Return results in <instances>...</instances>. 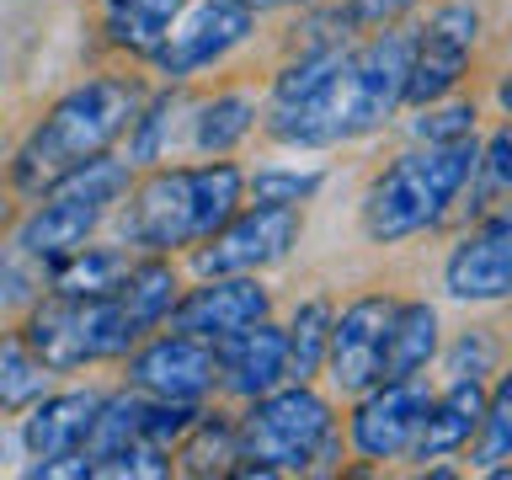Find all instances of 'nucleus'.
<instances>
[{
  "label": "nucleus",
  "instance_id": "20",
  "mask_svg": "<svg viewBox=\"0 0 512 480\" xmlns=\"http://www.w3.org/2000/svg\"><path fill=\"white\" fill-rule=\"evenodd\" d=\"M112 299L128 310V320L150 336L160 331L171 320L176 310V299H182V278H176V267H171V256H155V251H144L139 262H128L123 272V283L112 288Z\"/></svg>",
  "mask_w": 512,
  "mask_h": 480
},
{
  "label": "nucleus",
  "instance_id": "5",
  "mask_svg": "<svg viewBox=\"0 0 512 480\" xmlns=\"http://www.w3.org/2000/svg\"><path fill=\"white\" fill-rule=\"evenodd\" d=\"M240 432V464L235 475H331L342 454V432H336L331 400L315 384L283 379L278 390L246 400L235 416Z\"/></svg>",
  "mask_w": 512,
  "mask_h": 480
},
{
  "label": "nucleus",
  "instance_id": "34",
  "mask_svg": "<svg viewBox=\"0 0 512 480\" xmlns=\"http://www.w3.org/2000/svg\"><path fill=\"white\" fill-rule=\"evenodd\" d=\"M235 6H246V11H283V6H315V0H235Z\"/></svg>",
  "mask_w": 512,
  "mask_h": 480
},
{
  "label": "nucleus",
  "instance_id": "9",
  "mask_svg": "<svg viewBox=\"0 0 512 480\" xmlns=\"http://www.w3.org/2000/svg\"><path fill=\"white\" fill-rule=\"evenodd\" d=\"M432 395H438V384H432L427 368L406 379H379L374 390L358 395V406L347 416V448L363 464H379V470L406 459L432 411Z\"/></svg>",
  "mask_w": 512,
  "mask_h": 480
},
{
  "label": "nucleus",
  "instance_id": "30",
  "mask_svg": "<svg viewBox=\"0 0 512 480\" xmlns=\"http://www.w3.org/2000/svg\"><path fill=\"white\" fill-rule=\"evenodd\" d=\"M475 118H480V102L475 96H443V102H427V107H416V123H411V134L416 144H448V139H464V134H475Z\"/></svg>",
  "mask_w": 512,
  "mask_h": 480
},
{
  "label": "nucleus",
  "instance_id": "36",
  "mask_svg": "<svg viewBox=\"0 0 512 480\" xmlns=\"http://www.w3.org/2000/svg\"><path fill=\"white\" fill-rule=\"evenodd\" d=\"M496 475H502V480H512V464H502V470H496Z\"/></svg>",
  "mask_w": 512,
  "mask_h": 480
},
{
  "label": "nucleus",
  "instance_id": "25",
  "mask_svg": "<svg viewBox=\"0 0 512 480\" xmlns=\"http://www.w3.org/2000/svg\"><path fill=\"white\" fill-rule=\"evenodd\" d=\"M128 246H80L70 256H59L54 267H48V288L54 294H75V299H96V294H112V288L123 283L128 272Z\"/></svg>",
  "mask_w": 512,
  "mask_h": 480
},
{
  "label": "nucleus",
  "instance_id": "19",
  "mask_svg": "<svg viewBox=\"0 0 512 480\" xmlns=\"http://www.w3.org/2000/svg\"><path fill=\"white\" fill-rule=\"evenodd\" d=\"M443 347V320L432 299H395V315L384 326V352H379V374L384 379H406L438 363Z\"/></svg>",
  "mask_w": 512,
  "mask_h": 480
},
{
  "label": "nucleus",
  "instance_id": "4",
  "mask_svg": "<svg viewBox=\"0 0 512 480\" xmlns=\"http://www.w3.org/2000/svg\"><path fill=\"white\" fill-rule=\"evenodd\" d=\"M480 171V139H448V144H411L395 155L363 192V235L374 246H395L454 214V198Z\"/></svg>",
  "mask_w": 512,
  "mask_h": 480
},
{
  "label": "nucleus",
  "instance_id": "26",
  "mask_svg": "<svg viewBox=\"0 0 512 480\" xmlns=\"http://www.w3.org/2000/svg\"><path fill=\"white\" fill-rule=\"evenodd\" d=\"M48 395V363L27 347L22 331H0V416H22Z\"/></svg>",
  "mask_w": 512,
  "mask_h": 480
},
{
  "label": "nucleus",
  "instance_id": "22",
  "mask_svg": "<svg viewBox=\"0 0 512 480\" xmlns=\"http://www.w3.org/2000/svg\"><path fill=\"white\" fill-rule=\"evenodd\" d=\"M176 470L182 475H235L240 464V432L230 411H198V422L176 443Z\"/></svg>",
  "mask_w": 512,
  "mask_h": 480
},
{
  "label": "nucleus",
  "instance_id": "2",
  "mask_svg": "<svg viewBox=\"0 0 512 480\" xmlns=\"http://www.w3.org/2000/svg\"><path fill=\"white\" fill-rule=\"evenodd\" d=\"M139 102H144L139 80H123V75H91L70 86L22 139V150L11 160V192L43 198L48 187L80 171L86 160L107 155L128 134Z\"/></svg>",
  "mask_w": 512,
  "mask_h": 480
},
{
  "label": "nucleus",
  "instance_id": "17",
  "mask_svg": "<svg viewBox=\"0 0 512 480\" xmlns=\"http://www.w3.org/2000/svg\"><path fill=\"white\" fill-rule=\"evenodd\" d=\"M102 411V390H48L22 411V448L32 464H54L86 448V432Z\"/></svg>",
  "mask_w": 512,
  "mask_h": 480
},
{
  "label": "nucleus",
  "instance_id": "13",
  "mask_svg": "<svg viewBox=\"0 0 512 480\" xmlns=\"http://www.w3.org/2000/svg\"><path fill=\"white\" fill-rule=\"evenodd\" d=\"M256 27V11L235 6V0H198V6H182V16L171 22L166 43L150 54V64L166 80H187L219 64L230 48H240Z\"/></svg>",
  "mask_w": 512,
  "mask_h": 480
},
{
  "label": "nucleus",
  "instance_id": "11",
  "mask_svg": "<svg viewBox=\"0 0 512 480\" xmlns=\"http://www.w3.org/2000/svg\"><path fill=\"white\" fill-rule=\"evenodd\" d=\"M443 288L459 304H507L512 299V192L464 224L443 256Z\"/></svg>",
  "mask_w": 512,
  "mask_h": 480
},
{
  "label": "nucleus",
  "instance_id": "12",
  "mask_svg": "<svg viewBox=\"0 0 512 480\" xmlns=\"http://www.w3.org/2000/svg\"><path fill=\"white\" fill-rule=\"evenodd\" d=\"M395 315V294L390 288H374V294L347 299L342 310L331 315V336H326V368L320 374L331 379L336 395L358 400L363 390H374L384 379L379 374V352H384V326Z\"/></svg>",
  "mask_w": 512,
  "mask_h": 480
},
{
  "label": "nucleus",
  "instance_id": "31",
  "mask_svg": "<svg viewBox=\"0 0 512 480\" xmlns=\"http://www.w3.org/2000/svg\"><path fill=\"white\" fill-rule=\"evenodd\" d=\"M326 171H283V166H262L256 176H246V198L251 203H310Z\"/></svg>",
  "mask_w": 512,
  "mask_h": 480
},
{
  "label": "nucleus",
  "instance_id": "14",
  "mask_svg": "<svg viewBox=\"0 0 512 480\" xmlns=\"http://www.w3.org/2000/svg\"><path fill=\"white\" fill-rule=\"evenodd\" d=\"M128 384L155 400H203L219 390L214 342L187 331H155L128 352Z\"/></svg>",
  "mask_w": 512,
  "mask_h": 480
},
{
  "label": "nucleus",
  "instance_id": "7",
  "mask_svg": "<svg viewBox=\"0 0 512 480\" xmlns=\"http://www.w3.org/2000/svg\"><path fill=\"white\" fill-rule=\"evenodd\" d=\"M16 331L48 363V374H70V368H86V363L128 358L144 342V331L128 320V310L112 294L75 299V294H54V288L32 299V310Z\"/></svg>",
  "mask_w": 512,
  "mask_h": 480
},
{
  "label": "nucleus",
  "instance_id": "1",
  "mask_svg": "<svg viewBox=\"0 0 512 480\" xmlns=\"http://www.w3.org/2000/svg\"><path fill=\"white\" fill-rule=\"evenodd\" d=\"M411 43H416V22H390L379 32H363L315 91L278 102L267 112L262 123L267 139L288 144V150H331V144L379 134L406 107Z\"/></svg>",
  "mask_w": 512,
  "mask_h": 480
},
{
  "label": "nucleus",
  "instance_id": "8",
  "mask_svg": "<svg viewBox=\"0 0 512 480\" xmlns=\"http://www.w3.org/2000/svg\"><path fill=\"white\" fill-rule=\"evenodd\" d=\"M475 43H480V11L470 0H438L411 43V70H406V107H427L454 96L475 70Z\"/></svg>",
  "mask_w": 512,
  "mask_h": 480
},
{
  "label": "nucleus",
  "instance_id": "10",
  "mask_svg": "<svg viewBox=\"0 0 512 480\" xmlns=\"http://www.w3.org/2000/svg\"><path fill=\"white\" fill-rule=\"evenodd\" d=\"M299 235H304L299 203H240L224 230H214L203 246H192V267L203 278H219V272H267L299 246Z\"/></svg>",
  "mask_w": 512,
  "mask_h": 480
},
{
  "label": "nucleus",
  "instance_id": "3",
  "mask_svg": "<svg viewBox=\"0 0 512 480\" xmlns=\"http://www.w3.org/2000/svg\"><path fill=\"white\" fill-rule=\"evenodd\" d=\"M246 203V171L235 160L208 166H155L123 198V240L155 256L203 246Z\"/></svg>",
  "mask_w": 512,
  "mask_h": 480
},
{
  "label": "nucleus",
  "instance_id": "33",
  "mask_svg": "<svg viewBox=\"0 0 512 480\" xmlns=\"http://www.w3.org/2000/svg\"><path fill=\"white\" fill-rule=\"evenodd\" d=\"M342 11H347V22L352 32H379V27H390V22H406V16L416 11V0H342Z\"/></svg>",
  "mask_w": 512,
  "mask_h": 480
},
{
  "label": "nucleus",
  "instance_id": "27",
  "mask_svg": "<svg viewBox=\"0 0 512 480\" xmlns=\"http://www.w3.org/2000/svg\"><path fill=\"white\" fill-rule=\"evenodd\" d=\"M331 304L326 299H304L294 320L283 326L288 336V379L294 384H315L320 368H326V336H331Z\"/></svg>",
  "mask_w": 512,
  "mask_h": 480
},
{
  "label": "nucleus",
  "instance_id": "18",
  "mask_svg": "<svg viewBox=\"0 0 512 480\" xmlns=\"http://www.w3.org/2000/svg\"><path fill=\"white\" fill-rule=\"evenodd\" d=\"M480 416H486V379H448L438 395H432V411L422 432L411 443V464L427 470L432 459H454L470 448V438L480 432Z\"/></svg>",
  "mask_w": 512,
  "mask_h": 480
},
{
  "label": "nucleus",
  "instance_id": "35",
  "mask_svg": "<svg viewBox=\"0 0 512 480\" xmlns=\"http://www.w3.org/2000/svg\"><path fill=\"white\" fill-rule=\"evenodd\" d=\"M496 102H502V112H512V64H507V75L496 80Z\"/></svg>",
  "mask_w": 512,
  "mask_h": 480
},
{
  "label": "nucleus",
  "instance_id": "15",
  "mask_svg": "<svg viewBox=\"0 0 512 480\" xmlns=\"http://www.w3.org/2000/svg\"><path fill=\"white\" fill-rule=\"evenodd\" d=\"M267 315H272V288L256 283V272H219V278H203L198 288H182L166 326L219 342V336L246 331Z\"/></svg>",
  "mask_w": 512,
  "mask_h": 480
},
{
  "label": "nucleus",
  "instance_id": "16",
  "mask_svg": "<svg viewBox=\"0 0 512 480\" xmlns=\"http://www.w3.org/2000/svg\"><path fill=\"white\" fill-rule=\"evenodd\" d=\"M214 363H219V390L235 400H256L267 390H278L288 379V336L283 326L256 320L246 331H230L214 342Z\"/></svg>",
  "mask_w": 512,
  "mask_h": 480
},
{
  "label": "nucleus",
  "instance_id": "32",
  "mask_svg": "<svg viewBox=\"0 0 512 480\" xmlns=\"http://www.w3.org/2000/svg\"><path fill=\"white\" fill-rule=\"evenodd\" d=\"M475 176L496 192V198H507V192H512V112L491 128V139L480 144V171Z\"/></svg>",
  "mask_w": 512,
  "mask_h": 480
},
{
  "label": "nucleus",
  "instance_id": "21",
  "mask_svg": "<svg viewBox=\"0 0 512 480\" xmlns=\"http://www.w3.org/2000/svg\"><path fill=\"white\" fill-rule=\"evenodd\" d=\"M187 0H102V32L112 48L134 59H150L166 43L171 22L182 16Z\"/></svg>",
  "mask_w": 512,
  "mask_h": 480
},
{
  "label": "nucleus",
  "instance_id": "28",
  "mask_svg": "<svg viewBox=\"0 0 512 480\" xmlns=\"http://www.w3.org/2000/svg\"><path fill=\"white\" fill-rule=\"evenodd\" d=\"M438 368H443V384L448 379H491L502 368V336L491 326H464L448 347H438Z\"/></svg>",
  "mask_w": 512,
  "mask_h": 480
},
{
  "label": "nucleus",
  "instance_id": "23",
  "mask_svg": "<svg viewBox=\"0 0 512 480\" xmlns=\"http://www.w3.org/2000/svg\"><path fill=\"white\" fill-rule=\"evenodd\" d=\"M256 118H262V107H256L251 91L208 96L203 107H192V150H198V155H230L235 144L251 139Z\"/></svg>",
  "mask_w": 512,
  "mask_h": 480
},
{
  "label": "nucleus",
  "instance_id": "6",
  "mask_svg": "<svg viewBox=\"0 0 512 480\" xmlns=\"http://www.w3.org/2000/svg\"><path fill=\"white\" fill-rule=\"evenodd\" d=\"M128 187H134V166L128 160H112V155L86 160L80 171H70L64 182L48 187L43 198H32V208L11 235V251L48 272L59 256L80 251L102 230V219L128 198Z\"/></svg>",
  "mask_w": 512,
  "mask_h": 480
},
{
  "label": "nucleus",
  "instance_id": "29",
  "mask_svg": "<svg viewBox=\"0 0 512 480\" xmlns=\"http://www.w3.org/2000/svg\"><path fill=\"white\" fill-rule=\"evenodd\" d=\"M182 112V91H160L155 102H139L134 123H128V166H155L166 155V134Z\"/></svg>",
  "mask_w": 512,
  "mask_h": 480
},
{
  "label": "nucleus",
  "instance_id": "24",
  "mask_svg": "<svg viewBox=\"0 0 512 480\" xmlns=\"http://www.w3.org/2000/svg\"><path fill=\"white\" fill-rule=\"evenodd\" d=\"M464 470L470 475H496L502 464H512V363L496 368V379H486V416L480 432L464 448Z\"/></svg>",
  "mask_w": 512,
  "mask_h": 480
}]
</instances>
